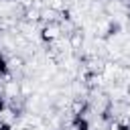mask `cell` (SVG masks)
Segmentation results:
<instances>
[{"label": "cell", "instance_id": "obj_1", "mask_svg": "<svg viewBox=\"0 0 130 130\" xmlns=\"http://www.w3.org/2000/svg\"><path fill=\"white\" fill-rule=\"evenodd\" d=\"M85 110H87V108H83V110H79V112L73 114V118H71L73 130H89V128H91V126H89V120H87V116H85Z\"/></svg>", "mask_w": 130, "mask_h": 130}, {"label": "cell", "instance_id": "obj_2", "mask_svg": "<svg viewBox=\"0 0 130 130\" xmlns=\"http://www.w3.org/2000/svg\"><path fill=\"white\" fill-rule=\"evenodd\" d=\"M10 73V63H8V57L0 51V77H6Z\"/></svg>", "mask_w": 130, "mask_h": 130}, {"label": "cell", "instance_id": "obj_3", "mask_svg": "<svg viewBox=\"0 0 130 130\" xmlns=\"http://www.w3.org/2000/svg\"><path fill=\"white\" fill-rule=\"evenodd\" d=\"M6 110H8V102H6L4 93H0V114H4Z\"/></svg>", "mask_w": 130, "mask_h": 130}, {"label": "cell", "instance_id": "obj_4", "mask_svg": "<svg viewBox=\"0 0 130 130\" xmlns=\"http://www.w3.org/2000/svg\"><path fill=\"white\" fill-rule=\"evenodd\" d=\"M118 30H120V24H118V22H116V24H110V28H108V37L118 35Z\"/></svg>", "mask_w": 130, "mask_h": 130}, {"label": "cell", "instance_id": "obj_5", "mask_svg": "<svg viewBox=\"0 0 130 130\" xmlns=\"http://www.w3.org/2000/svg\"><path fill=\"white\" fill-rule=\"evenodd\" d=\"M0 130H12V124L10 122H0Z\"/></svg>", "mask_w": 130, "mask_h": 130}, {"label": "cell", "instance_id": "obj_6", "mask_svg": "<svg viewBox=\"0 0 130 130\" xmlns=\"http://www.w3.org/2000/svg\"><path fill=\"white\" fill-rule=\"evenodd\" d=\"M116 130H130V126H128V124H118Z\"/></svg>", "mask_w": 130, "mask_h": 130}, {"label": "cell", "instance_id": "obj_7", "mask_svg": "<svg viewBox=\"0 0 130 130\" xmlns=\"http://www.w3.org/2000/svg\"><path fill=\"white\" fill-rule=\"evenodd\" d=\"M2 2H12V0H2Z\"/></svg>", "mask_w": 130, "mask_h": 130}, {"label": "cell", "instance_id": "obj_8", "mask_svg": "<svg viewBox=\"0 0 130 130\" xmlns=\"http://www.w3.org/2000/svg\"><path fill=\"white\" fill-rule=\"evenodd\" d=\"M128 10H130V0H128Z\"/></svg>", "mask_w": 130, "mask_h": 130}]
</instances>
